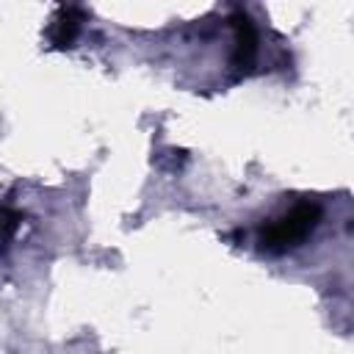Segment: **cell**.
Wrapping results in <instances>:
<instances>
[{"label":"cell","instance_id":"3957f363","mask_svg":"<svg viewBox=\"0 0 354 354\" xmlns=\"http://www.w3.org/2000/svg\"><path fill=\"white\" fill-rule=\"evenodd\" d=\"M80 22H83V11L80 8H75V6L58 8V14L53 19V28H50L53 44L55 47H72V41L80 33Z\"/></svg>","mask_w":354,"mask_h":354},{"label":"cell","instance_id":"7a4b0ae2","mask_svg":"<svg viewBox=\"0 0 354 354\" xmlns=\"http://www.w3.org/2000/svg\"><path fill=\"white\" fill-rule=\"evenodd\" d=\"M230 22L235 25V66L246 69V66H252V61L257 55V30H254V22L249 19L246 11H235L230 17Z\"/></svg>","mask_w":354,"mask_h":354},{"label":"cell","instance_id":"277c9868","mask_svg":"<svg viewBox=\"0 0 354 354\" xmlns=\"http://www.w3.org/2000/svg\"><path fill=\"white\" fill-rule=\"evenodd\" d=\"M17 218H19V213H14L11 207H6V241H11L14 227H17Z\"/></svg>","mask_w":354,"mask_h":354},{"label":"cell","instance_id":"6da1fadb","mask_svg":"<svg viewBox=\"0 0 354 354\" xmlns=\"http://www.w3.org/2000/svg\"><path fill=\"white\" fill-rule=\"evenodd\" d=\"M321 218V207L315 202H301L296 207H290L288 213H282L279 218L268 221L260 232V246L271 254L288 252L293 246H299L318 224Z\"/></svg>","mask_w":354,"mask_h":354}]
</instances>
